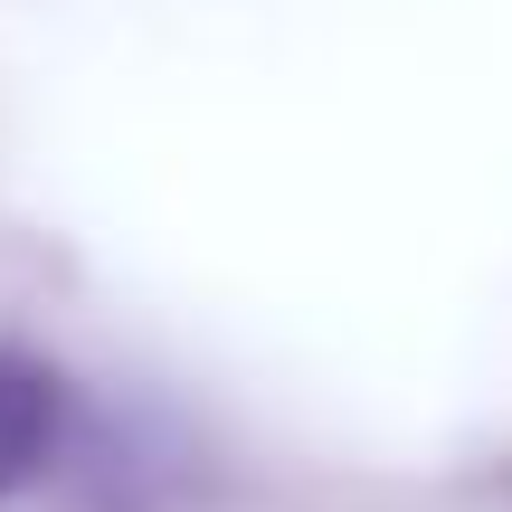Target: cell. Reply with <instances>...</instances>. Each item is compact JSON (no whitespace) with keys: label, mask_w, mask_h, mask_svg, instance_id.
Wrapping results in <instances>:
<instances>
[{"label":"cell","mask_w":512,"mask_h":512,"mask_svg":"<svg viewBox=\"0 0 512 512\" xmlns=\"http://www.w3.org/2000/svg\"><path fill=\"white\" fill-rule=\"evenodd\" d=\"M57 446H67V380L0 342V503L48 475Z\"/></svg>","instance_id":"6da1fadb"}]
</instances>
